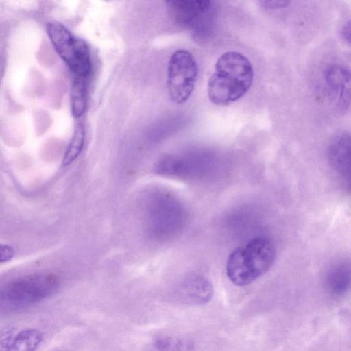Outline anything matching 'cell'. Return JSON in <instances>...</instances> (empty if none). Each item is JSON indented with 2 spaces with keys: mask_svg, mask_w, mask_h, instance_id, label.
<instances>
[{
  "mask_svg": "<svg viewBox=\"0 0 351 351\" xmlns=\"http://www.w3.org/2000/svg\"><path fill=\"white\" fill-rule=\"evenodd\" d=\"M253 78L250 60L241 53L227 51L216 62L215 72L208 82V97L217 106H228L246 94Z\"/></svg>",
  "mask_w": 351,
  "mask_h": 351,
  "instance_id": "6da1fadb",
  "label": "cell"
},
{
  "mask_svg": "<svg viewBox=\"0 0 351 351\" xmlns=\"http://www.w3.org/2000/svg\"><path fill=\"white\" fill-rule=\"evenodd\" d=\"M275 254L274 246L268 239L254 238L230 254L226 263L227 276L236 286L248 285L270 269Z\"/></svg>",
  "mask_w": 351,
  "mask_h": 351,
  "instance_id": "7a4b0ae2",
  "label": "cell"
},
{
  "mask_svg": "<svg viewBox=\"0 0 351 351\" xmlns=\"http://www.w3.org/2000/svg\"><path fill=\"white\" fill-rule=\"evenodd\" d=\"M187 215L175 199L162 196L147 206L143 225L146 234L157 241H167L178 237L185 228Z\"/></svg>",
  "mask_w": 351,
  "mask_h": 351,
  "instance_id": "3957f363",
  "label": "cell"
},
{
  "mask_svg": "<svg viewBox=\"0 0 351 351\" xmlns=\"http://www.w3.org/2000/svg\"><path fill=\"white\" fill-rule=\"evenodd\" d=\"M46 29L55 50L68 66L73 77L88 79L92 65L86 43L58 22L48 23Z\"/></svg>",
  "mask_w": 351,
  "mask_h": 351,
  "instance_id": "277c9868",
  "label": "cell"
},
{
  "mask_svg": "<svg viewBox=\"0 0 351 351\" xmlns=\"http://www.w3.org/2000/svg\"><path fill=\"white\" fill-rule=\"evenodd\" d=\"M59 287L56 276L33 274L15 280L0 291V304L11 309L21 308L53 294Z\"/></svg>",
  "mask_w": 351,
  "mask_h": 351,
  "instance_id": "5b68a950",
  "label": "cell"
},
{
  "mask_svg": "<svg viewBox=\"0 0 351 351\" xmlns=\"http://www.w3.org/2000/svg\"><path fill=\"white\" fill-rule=\"evenodd\" d=\"M197 75V64L190 52L180 49L171 55L167 67V86L173 101L180 104L189 99Z\"/></svg>",
  "mask_w": 351,
  "mask_h": 351,
  "instance_id": "8992f818",
  "label": "cell"
},
{
  "mask_svg": "<svg viewBox=\"0 0 351 351\" xmlns=\"http://www.w3.org/2000/svg\"><path fill=\"white\" fill-rule=\"evenodd\" d=\"M178 293L184 302L201 305L210 300L213 288L210 280L206 277L198 274H192L181 282Z\"/></svg>",
  "mask_w": 351,
  "mask_h": 351,
  "instance_id": "52a82bcc",
  "label": "cell"
},
{
  "mask_svg": "<svg viewBox=\"0 0 351 351\" xmlns=\"http://www.w3.org/2000/svg\"><path fill=\"white\" fill-rule=\"evenodd\" d=\"M174 19L182 24H189L205 13L211 0H164Z\"/></svg>",
  "mask_w": 351,
  "mask_h": 351,
  "instance_id": "ba28073f",
  "label": "cell"
},
{
  "mask_svg": "<svg viewBox=\"0 0 351 351\" xmlns=\"http://www.w3.org/2000/svg\"><path fill=\"white\" fill-rule=\"evenodd\" d=\"M350 136L337 137L329 149V158L335 170L343 178H350Z\"/></svg>",
  "mask_w": 351,
  "mask_h": 351,
  "instance_id": "9c48e42d",
  "label": "cell"
},
{
  "mask_svg": "<svg viewBox=\"0 0 351 351\" xmlns=\"http://www.w3.org/2000/svg\"><path fill=\"white\" fill-rule=\"evenodd\" d=\"M325 80L339 101L345 103L350 93V72L339 65L331 66L324 72Z\"/></svg>",
  "mask_w": 351,
  "mask_h": 351,
  "instance_id": "30bf717a",
  "label": "cell"
},
{
  "mask_svg": "<svg viewBox=\"0 0 351 351\" xmlns=\"http://www.w3.org/2000/svg\"><path fill=\"white\" fill-rule=\"evenodd\" d=\"M326 286L335 294L343 293L350 286V267L346 263H338L328 271Z\"/></svg>",
  "mask_w": 351,
  "mask_h": 351,
  "instance_id": "8fae6325",
  "label": "cell"
},
{
  "mask_svg": "<svg viewBox=\"0 0 351 351\" xmlns=\"http://www.w3.org/2000/svg\"><path fill=\"white\" fill-rule=\"evenodd\" d=\"M86 78L73 77L71 90V111L73 117L78 119L85 112L87 101Z\"/></svg>",
  "mask_w": 351,
  "mask_h": 351,
  "instance_id": "7c38bea8",
  "label": "cell"
},
{
  "mask_svg": "<svg viewBox=\"0 0 351 351\" xmlns=\"http://www.w3.org/2000/svg\"><path fill=\"white\" fill-rule=\"evenodd\" d=\"M43 334L38 330L25 328L16 332L12 350H34L43 341Z\"/></svg>",
  "mask_w": 351,
  "mask_h": 351,
  "instance_id": "4fadbf2b",
  "label": "cell"
},
{
  "mask_svg": "<svg viewBox=\"0 0 351 351\" xmlns=\"http://www.w3.org/2000/svg\"><path fill=\"white\" fill-rule=\"evenodd\" d=\"M85 138V130L82 123H78L75 128L73 136L66 149L62 160V165L71 164L81 153Z\"/></svg>",
  "mask_w": 351,
  "mask_h": 351,
  "instance_id": "5bb4252c",
  "label": "cell"
},
{
  "mask_svg": "<svg viewBox=\"0 0 351 351\" xmlns=\"http://www.w3.org/2000/svg\"><path fill=\"white\" fill-rule=\"evenodd\" d=\"M156 348L160 350H186L192 349L193 345L188 341L172 337H159L154 340Z\"/></svg>",
  "mask_w": 351,
  "mask_h": 351,
  "instance_id": "9a60e30c",
  "label": "cell"
},
{
  "mask_svg": "<svg viewBox=\"0 0 351 351\" xmlns=\"http://www.w3.org/2000/svg\"><path fill=\"white\" fill-rule=\"evenodd\" d=\"M16 332L12 327L0 329V350H12Z\"/></svg>",
  "mask_w": 351,
  "mask_h": 351,
  "instance_id": "2e32d148",
  "label": "cell"
},
{
  "mask_svg": "<svg viewBox=\"0 0 351 351\" xmlns=\"http://www.w3.org/2000/svg\"><path fill=\"white\" fill-rule=\"evenodd\" d=\"M261 8L266 10H279L288 7L291 0H256Z\"/></svg>",
  "mask_w": 351,
  "mask_h": 351,
  "instance_id": "e0dca14e",
  "label": "cell"
},
{
  "mask_svg": "<svg viewBox=\"0 0 351 351\" xmlns=\"http://www.w3.org/2000/svg\"><path fill=\"white\" fill-rule=\"evenodd\" d=\"M14 254L15 251L12 246L0 244V263L11 260Z\"/></svg>",
  "mask_w": 351,
  "mask_h": 351,
  "instance_id": "ac0fdd59",
  "label": "cell"
},
{
  "mask_svg": "<svg viewBox=\"0 0 351 351\" xmlns=\"http://www.w3.org/2000/svg\"><path fill=\"white\" fill-rule=\"evenodd\" d=\"M341 36H342V38L345 40V42H346L348 44H350V21H348L343 27V29L341 30Z\"/></svg>",
  "mask_w": 351,
  "mask_h": 351,
  "instance_id": "d6986e66",
  "label": "cell"
}]
</instances>
